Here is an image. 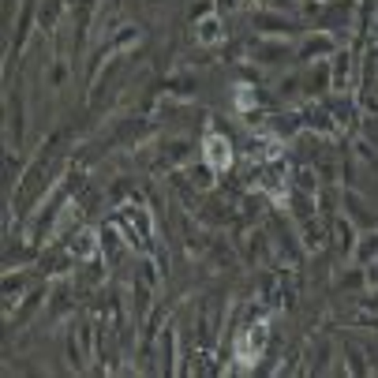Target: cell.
<instances>
[{"label": "cell", "instance_id": "1", "mask_svg": "<svg viewBox=\"0 0 378 378\" xmlns=\"http://www.w3.org/2000/svg\"><path fill=\"white\" fill-rule=\"evenodd\" d=\"M255 27L262 30L266 38H293V34H300V30H304L293 15H285V12H266V8H262V12H255Z\"/></svg>", "mask_w": 378, "mask_h": 378}, {"label": "cell", "instance_id": "2", "mask_svg": "<svg viewBox=\"0 0 378 378\" xmlns=\"http://www.w3.org/2000/svg\"><path fill=\"white\" fill-rule=\"evenodd\" d=\"M288 41L285 38H258L247 46V57H251L255 64H285L288 60Z\"/></svg>", "mask_w": 378, "mask_h": 378}, {"label": "cell", "instance_id": "3", "mask_svg": "<svg viewBox=\"0 0 378 378\" xmlns=\"http://www.w3.org/2000/svg\"><path fill=\"white\" fill-rule=\"evenodd\" d=\"M199 330H202V344H210L218 341V330H221V300L218 296H210L206 304H202V318H199Z\"/></svg>", "mask_w": 378, "mask_h": 378}, {"label": "cell", "instance_id": "4", "mask_svg": "<svg viewBox=\"0 0 378 378\" xmlns=\"http://www.w3.org/2000/svg\"><path fill=\"white\" fill-rule=\"evenodd\" d=\"M266 337H270L266 322H251V326L244 330V337H240V356H244V360H255V356H262Z\"/></svg>", "mask_w": 378, "mask_h": 378}, {"label": "cell", "instance_id": "5", "mask_svg": "<svg viewBox=\"0 0 378 378\" xmlns=\"http://www.w3.org/2000/svg\"><path fill=\"white\" fill-rule=\"evenodd\" d=\"M344 210H349V218L352 221H360V225H367V229H378V214L367 206V199L363 195H356V191H344Z\"/></svg>", "mask_w": 378, "mask_h": 378}, {"label": "cell", "instance_id": "6", "mask_svg": "<svg viewBox=\"0 0 378 378\" xmlns=\"http://www.w3.org/2000/svg\"><path fill=\"white\" fill-rule=\"evenodd\" d=\"M337 52V38H330V34H311L304 46H300V60H322V57H333Z\"/></svg>", "mask_w": 378, "mask_h": 378}, {"label": "cell", "instance_id": "7", "mask_svg": "<svg viewBox=\"0 0 378 378\" xmlns=\"http://www.w3.org/2000/svg\"><path fill=\"white\" fill-rule=\"evenodd\" d=\"M300 116H304V127H311V132H322V135L337 132V120H333V113L326 105H311V109H304Z\"/></svg>", "mask_w": 378, "mask_h": 378}, {"label": "cell", "instance_id": "8", "mask_svg": "<svg viewBox=\"0 0 378 378\" xmlns=\"http://www.w3.org/2000/svg\"><path fill=\"white\" fill-rule=\"evenodd\" d=\"M206 161L214 169H225L232 161V154H229V139H225L221 132H210L206 135Z\"/></svg>", "mask_w": 378, "mask_h": 378}, {"label": "cell", "instance_id": "9", "mask_svg": "<svg viewBox=\"0 0 378 378\" xmlns=\"http://www.w3.org/2000/svg\"><path fill=\"white\" fill-rule=\"evenodd\" d=\"M330 229H333V236H337V251H341V255L356 251V229H352L349 218H337V214H333V218H330Z\"/></svg>", "mask_w": 378, "mask_h": 378}, {"label": "cell", "instance_id": "10", "mask_svg": "<svg viewBox=\"0 0 378 378\" xmlns=\"http://www.w3.org/2000/svg\"><path fill=\"white\" fill-rule=\"evenodd\" d=\"M333 83V75H330V68L326 64H318V68H311V75L300 86H304V94H326V86Z\"/></svg>", "mask_w": 378, "mask_h": 378}, {"label": "cell", "instance_id": "11", "mask_svg": "<svg viewBox=\"0 0 378 378\" xmlns=\"http://www.w3.org/2000/svg\"><path fill=\"white\" fill-rule=\"evenodd\" d=\"M270 120H274L270 127H274L281 139H285V135H296L300 127H304V116H300V113H277V116H270Z\"/></svg>", "mask_w": 378, "mask_h": 378}, {"label": "cell", "instance_id": "12", "mask_svg": "<svg viewBox=\"0 0 378 378\" xmlns=\"http://www.w3.org/2000/svg\"><path fill=\"white\" fill-rule=\"evenodd\" d=\"M326 109H330L333 116H337V124H341V127H356V116H360V113H356V105H352V102L333 98V102H326Z\"/></svg>", "mask_w": 378, "mask_h": 378}, {"label": "cell", "instance_id": "13", "mask_svg": "<svg viewBox=\"0 0 378 378\" xmlns=\"http://www.w3.org/2000/svg\"><path fill=\"white\" fill-rule=\"evenodd\" d=\"M30 19H34V0H27V4H23V19H19V30H15V41H12V60L19 57V49H23V41H27Z\"/></svg>", "mask_w": 378, "mask_h": 378}, {"label": "cell", "instance_id": "14", "mask_svg": "<svg viewBox=\"0 0 378 378\" xmlns=\"http://www.w3.org/2000/svg\"><path fill=\"white\" fill-rule=\"evenodd\" d=\"M161 360H165V363H161V371H165V374L176 371V363H172V360H176V333H172V330H165V337H161Z\"/></svg>", "mask_w": 378, "mask_h": 378}, {"label": "cell", "instance_id": "15", "mask_svg": "<svg viewBox=\"0 0 378 378\" xmlns=\"http://www.w3.org/2000/svg\"><path fill=\"white\" fill-rule=\"evenodd\" d=\"M188 180L195 183V191H206L210 183H214V165H210V161H202V165H191V169H188Z\"/></svg>", "mask_w": 378, "mask_h": 378}, {"label": "cell", "instance_id": "16", "mask_svg": "<svg viewBox=\"0 0 378 378\" xmlns=\"http://www.w3.org/2000/svg\"><path fill=\"white\" fill-rule=\"evenodd\" d=\"M356 258H360L363 266H367V262H374V258H378V229H371V232H367V240H360V244H356Z\"/></svg>", "mask_w": 378, "mask_h": 378}, {"label": "cell", "instance_id": "17", "mask_svg": "<svg viewBox=\"0 0 378 378\" xmlns=\"http://www.w3.org/2000/svg\"><path fill=\"white\" fill-rule=\"evenodd\" d=\"M199 41H202V46H214V41H221V23H218L214 15L199 19Z\"/></svg>", "mask_w": 378, "mask_h": 378}, {"label": "cell", "instance_id": "18", "mask_svg": "<svg viewBox=\"0 0 378 378\" xmlns=\"http://www.w3.org/2000/svg\"><path fill=\"white\" fill-rule=\"evenodd\" d=\"M330 75H333V86H337V90H344V83H349V52H333Z\"/></svg>", "mask_w": 378, "mask_h": 378}, {"label": "cell", "instance_id": "19", "mask_svg": "<svg viewBox=\"0 0 378 378\" xmlns=\"http://www.w3.org/2000/svg\"><path fill=\"white\" fill-rule=\"evenodd\" d=\"M68 251H71V255H79V258L94 255V236H90V232H75V240L68 244Z\"/></svg>", "mask_w": 378, "mask_h": 378}, {"label": "cell", "instance_id": "20", "mask_svg": "<svg viewBox=\"0 0 378 378\" xmlns=\"http://www.w3.org/2000/svg\"><path fill=\"white\" fill-rule=\"evenodd\" d=\"M23 285H27L23 274H19V277L8 274V277H4V300H8V307H12V296H15V293H23Z\"/></svg>", "mask_w": 378, "mask_h": 378}, {"label": "cell", "instance_id": "21", "mask_svg": "<svg viewBox=\"0 0 378 378\" xmlns=\"http://www.w3.org/2000/svg\"><path fill=\"white\" fill-rule=\"evenodd\" d=\"M344 356L352 360V374H367V371H371V367L363 363V352L356 349V344H349V349H344Z\"/></svg>", "mask_w": 378, "mask_h": 378}, {"label": "cell", "instance_id": "22", "mask_svg": "<svg viewBox=\"0 0 378 378\" xmlns=\"http://www.w3.org/2000/svg\"><path fill=\"white\" fill-rule=\"evenodd\" d=\"M102 251L109 255V258L120 255V244H116V232L113 229H102Z\"/></svg>", "mask_w": 378, "mask_h": 378}, {"label": "cell", "instance_id": "23", "mask_svg": "<svg viewBox=\"0 0 378 378\" xmlns=\"http://www.w3.org/2000/svg\"><path fill=\"white\" fill-rule=\"evenodd\" d=\"M169 90L172 94H191L195 90V79H191V75H176V79H169Z\"/></svg>", "mask_w": 378, "mask_h": 378}, {"label": "cell", "instance_id": "24", "mask_svg": "<svg viewBox=\"0 0 378 378\" xmlns=\"http://www.w3.org/2000/svg\"><path fill=\"white\" fill-rule=\"evenodd\" d=\"M188 150H191L188 143H169V146H165V158H169V161H183V158H188Z\"/></svg>", "mask_w": 378, "mask_h": 378}, {"label": "cell", "instance_id": "25", "mask_svg": "<svg viewBox=\"0 0 378 378\" xmlns=\"http://www.w3.org/2000/svg\"><path fill=\"white\" fill-rule=\"evenodd\" d=\"M38 300H41V293H30V296H27V307H23V315H19L15 322H27V318H30V311L38 307Z\"/></svg>", "mask_w": 378, "mask_h": 378}, {"label": "cell", "instance_id": "26", "mask_svg": "<svg viewBox=\"0 0 378 378\" xmlns=\"http://www.w3.org/2000/svg\"><path fill=\"white\" fill-rule=\"evenodd\" d=\"M206 15H214V4H210V0H206V4H195V8H191V19H195V23H199V19H206Z\"/></svg>", "mask_w": 378, "mask_h": 378}, {"label": "cell", "instance_id": "27", "mask_svg": "<svg viewBox=\"0 0 378 378\" xmlns=\"http://www.w3.org/2000/svg\"><path fill=\"white\" fill-rule=\"evenodd\" d=\"M363 274H367V285H374V288H378V258H374V262H367Z\"/></svg>", "mask_w": 378, "mask_h": 378}, {"label": "cell", "instance_id": "28", "mask_svg": "<svg viewBox=\"0 0 378 378\" xmlns=\"http://www.w3.org/2000/svg\"><path fill=\"white\" fill-rule=\"evenodd\" d=\"M356 150H360V158H363V161H374V150H371V146H367V143H363V139H360V143H356Z\"/></svg>", "mask_w": 378, "mask_h": 378}, {"label": "cell", "instance_id": "29", "mask_svg": "<svg viewBox=\"0 0 378 378\" xmlns=\"http://www.w3.org/2000/svg\"><path fill=\"white\" fill-rule=\"evenodd\" d=\"M363 304H367V307H374V311H378V288H374V293H371V296H367V300H363Z\"/></svg>", "mask_w": 378, "mask_h": 378}]
</instances>
